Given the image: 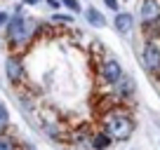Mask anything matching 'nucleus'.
Masks as SVG:
<instances>
[{"instance_id":"1","label":"nucleus","mask_w":160,"mask_h":150,"mask_svg":"<svg viewBox=\"0 0 160 150\" xmlns=\"http://www.w3.org/2000/svg\"><path fill=\"white\" fill-rule=\"evenodd\" d=\"M40 28L42 24L35 21L33 16H26V14H10L7 19V26H5V45L10 47L12 52L19 54L21 49L31 45L35 38H40Z\"/></svg>"},{"instance_id":"2","label":"nucleus","mask_w":160,"mask_h":150,"mask_svg":"<svg viewBox=\"0 0 160 150\" xmlns=\"http://www.w3.org/2000/svg\"><path fill=\"white\" fill-rule=\"evenodd\" d=\"M101 131L108 136L113 143H125L134 134V120L127 115L125 110H108L101 120Z\"/></svg>"},{"instance_id":"3","label":"nucleus","mask_w":160,"mask_h":150,"mask_svg":"<svg viewBox=\"0 0 160 150\" xmlns=\"http://www.w3.org/2000/svg\"><path fill=\"white\" fill-rule=\"evenodd\" d=\"M141 66L148 75H160V42L158 40H146L141 47Z\"/></svg>"},{"instance_id":"4","label":"nucleus","mask_w":160,"mask_h":150,"mask_svg":"<svg viewBox=\"0 0 160 150\" xmlns=\"http://www.w3.org/2000/svg\"><path fill=\"white\" fill-rule=\"evenodd\" d=\"M122 75H125V68H122V63H120L115 56H106V59L99 63V77H101V82H106V85L113 87Z\"/></svg>"},{"instance_id":"5","label":"nucleus","mask_w":160,"mask_h":150,"mask_svg":"<svg viewBox=\"0 0 160 150\" xmlns=\"http://www.w3.org/2000/svg\"><path fill=\"white\" fill-rule=\"evenodd\" d=\"M26 75V68H24V59H21L17 52H12V54H7L5 59V77L10 85H21V80H24Z\"/></svg>"},{"instance_id":"6","label":"nucleus","mask_w":160,"mask_h":150,"mask_svg":"<svg viewBox=\"0 0 160 150\" xmlns=\"http://www.w3.org/2000/svg\"><path fill=\"white\" fill-rule=\"evenodd\" d=\"M134 94H137V82H134V77H132V75L125 73V75H122V77L113 85V96H115L118 101H130Z\"/></svg>"},{"instance_id":"7","label":"nucleus","mask_w":160,"mask_h":150,"mask_svg":"<svg viewBox=\"0 0 160 150\" xmlns=\"http://www.w3.org/2000/svg\"><path fill=\"white\" fill-rule=\"evenodd\" d=\"M113 28H115V33L127 35L132 28H134V14H132V12L118 10V12H115V16H113Z\"/></svg>"},{"instance_id":"8","label":"nucleus","mask_w":160,"mask_h":150,"mask_svg":"<svg viewBox=\"0 0 160 150\" xmlns=\"http://www.w3.org/2000/svg\"><path fill=\"white\" fill-rule=\"evenodd\" d=\"M141 33L146 40H158L160 42V14L151 21H141Z\"/></svg>"},{"instance_id":"9","label":"nucleus","mask_w":160,"mask_h":150,"mask_svg":"<svg viewBox=\"0 0 160 150\" xmlns=\"http://www.w3.org/2000/svg\"><path fill=\"white\" fill-rule=\"evenodd\" d=\"M158 14H160V0H144L141 2V10H139L141 21H151Z\"/></svg>"},{"instance_id":"10","label":"nucleus","mask_w":160,"mask_h":150,"mask_svg":"<svg viewBox=\"0 0 160 150\" xmlns=\"http://www.w3.org/2000/svg\"><path fill=\"white\" fill-rule=\"evenodd\" d=\"M85 19H87V24L92 26V28H106V26H108V21H106V16L101 14L99 10H97V7H87L85 10Z\"/></svg>"},{"instance_id":"11","label":"nucleus","mask_w":160,"mask_h":150,"mask_svg":"<svg viewBox=\"0 0 160 150\" xmlns=\"http://www.w3.org/2000/svg\"><path fill=\"white\" fill-rule=\"evenodd\" d=\"M90 143H92V150H108L113 145V141L99 129V131H92L90 134Z\"/></svg>"},{"instance_id":"12","label":"nucleus","mask_w":160,"mask_h":150,"mask_svg":"<svg viewBox=\"0 0 160 150\" xmlns=\"http://www.w3.org/2000/svg\"><path fill=\"white\" fill-rule=\"evenodd\" d=\"M71 145L75 150H92V143H90V131L80 129V131H73V138H71Z\"/></svg>"},{"instance_id":"13","label":"nucleus","mask_w":160,"mask_h":150,"mask_svg":"<svg viewBox=\"0 0 160 150\" xmlns=\"http://www.w3.org/2000/svg\"><path fill=\"white\" fill-rule=\"evenodd\" d=\"M0 150H19V141L10 131H2L0 134Z\"/></svg>"},{"instance_id":"14","label":"nucleus","mask_w":160,"mask_h":150,"mask_svg":"<svg viewBox=\"0 0 160 150\" xmlns=\"http://www.w3.org/2000/svg\"><path fill=\"white\" fill-rule=\"evenodd\" d=\"M50 24L52 26H71L73 24V14H64V12H57V14H52V19H50Z\"/></svg>"},{"instance_id":"15","label":"nucleus","mask_w":160,"mask_h":150,"mask_svg":"<svg viewBox=\"0 0 160 150\" xmlns=\"http://www.w3.org/2000/svg\"><path fill=\"white\" fill-rule=\"evenodd\" d=\"M61 7H66V10L71 12V14H80L82 12V5H80V0H59Z\"/></svg>"},{"instance_id":"16","label":"nucleus","mask_w":160,"mask_h":150,"mask_svg":"<svg viewBox=\"0 0 160 150\" xmlns=\"http://www.w3.org/2000/svg\"><path fill=\"white\" fill-rule=\"evenodd\" d=\"M10 129V113H7L5 105H0V134Z\"/></svg>"},{"instance_id":"17","label":"nucleus","mask_w":160,"mask_h":150,"mask_svg":"<svg viewBox=\"0 0 160 150\" xmlns=\"http://www.w3.org/2000/svg\"><path fill=\"white\" fill-rule=\"evenodd\" d=\"M104 5L108 7L111 12H118L120 10V2H118V0H104Z\"/></svg>"},{"instance_id":"18","label":"nucleus","mask_w":160,"mask_h":150,"mask_svg":"<svg viewBox=\"0 0 160 150\" xmlns=\"http://www.w3.org/2000/svg\"><path fill=\"white\" fill-rule=\"evenodd\" d=\"M7 19H10V12H0V28L7 26Z\"/></svg>"},{"instance_id":"19","label":"nucleus","mask_w":160,"mask_h":150,"mask_svg":"<svg viewBox=\"0 0 160 150\" xmlns=\"http://www.w3.org/2000/svg\"><path fill=\"white\" fill-rule=\"evenodd\" d=\"M19 150H38V148H35L33 143H28V141H21V143H19Z\"/></svg>"},{"instance_id":"20","label":"nucleus","mask_w":160,"mask_h":150,"mask_svg":"<svg viewBox=\"0 0 160 150\" xmlns=\"http://www.w3.org/2000/svg\"><path fill=\"white\" fill-rule=\"evenodd\" d=\"M45 2L52 7V10H57V12H59V7H61V2H59V0H45Z\"/></svg>"},{"instance_id":"21","label":"nucleus","mask_w":160,"mask_h":150,"mask_svg":"<svg viewBox=\"0 0 160 150\" xmlns=\"http://www.w3.org/2000/svg\"><path fill=\"white\" fill-rule=\"evenodd\" d=\"M42 0H21V5H28V7H33V5H40Z\"/></svg>"},{"instance_id":"22","label":"nucleus","mask_w":160,"mask_h":150,"mask_svg":"<svg viewBox=\"0 0 160 150\" xmlns=\"http://www.w3.org/2000/svg\"><path fill=\"white\" fill-rule=\"evenodd\" d=\"M0 105H2V101H0Z\"/></svg>"},{"instance_id":"23","label":"nucleus","mask_w":160,"mask_h":150,"mask_svg":"<svg viewBox=\"0 0 160 150\" xmlns=\"http://www.w3.org/2000/svg\"><path fill=\"white\" fill-rule=\"evenodd\" d=\"M158 77H160V75H158Z\"/></svg>"}]
</instances>
